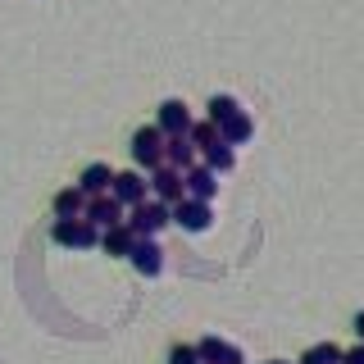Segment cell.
I'll list each match as a JSON object with an SVG mask.
<instances>
[{
	"label": "cell",
	"mask_w": 364,
	"mask_h": 364,
	"mask_svg": "<svg viewBox=\"0 0 364 364\" xmlns=\"http://www.w3.org/2000/svg\"><path fill=\"white\" fill-rule=\"evenodd\" d=\"M128 151H132V164L151 173V168L164 164L168 136H164V128H159V123H146V128H136V132H132V146H128Z\"/></svg>",
	"instance_id": "6da1fadb"
},
{
	"label": "cell",
	"mask_w": 364,
	"mask_h": 364,
	"mask_svg": "<svg viewBox=\"0 0 364 364\" xmlns=\"http://www.w3.org/2000/svg\"><path fill=\"white\" fill-rule=\"evenodd\" d=\"M50 237L60 246H68V250H91V246H100V237H105V228H96L82 214V219H55V228H50Z\"/></svg>",
	"instance_id": "7a4b0ae2"
},
{
	"label": "cell",
	"mask_w": 364,
	"mask_h": 364,
	"mask_svg": "<svg viewBox=\"0 0 364 364\" xmlns=\"http://www.w3.org/2000/svg\"><path fill=\"white\" fill-rule=\"evenodd\" d=\"M132 232L136 237H159L168 223H173V205H164V200H141V205H132Z\"/></svg>",
	"instance_id": "3957f363"
},
{
	"label": "cell",
	"mask_w": 364,
	"mask_h": 364,
	"mask_svg": "<svg viewBox=\"0 0 364 364\" xmlns=\"http://www.w3.org/2000/svg\"><path fill=\"white\" fill-rule=\"evenodd\" d=\"M151 196L164 200V205H178L182 196H187V173H182V168H173V164L164 159L159 168H151Z\"/></svg>",
	"instance_id": "277c9868"
},
{
	"label": "cell",
	"mask_w": 364,
	"mask_h": 364,
	"mask_svg": "<svg viewBox=\"0 0 364 364\" xmlns=\"http://www.w3.org/2000/svg\"><path fill=\"white\" fill-rule=\"evenodd\" d=\"M173 223H178V228H187V232H210V223H214V210H210V200L182 196V200L173 205Z\"/></svg>",
	"instance_id": "5b68a950"
},
{
	"label": "cell",
	"mask_w": 364,
	"mask_h": 364,
	"mask_svg": "<svg viewBox=\"0 0 364 364\" xmlns=\"http://www.w3.org/2000/svg\"><path fill=\"white\" fill-rule=\"evenodd\" d=\"M128 259H132V269L141 273V278H159V273H164V250H159L155 237H136Z\"/></svg>",
	"instance_id": "8992f818"
},
{
	"label": "cell",
	"mask_w": 364,
	"mask_h": 364,
	"mask_svg": "<svg viewBox=\"0 0 364 364\" xmlns=\"http://www.w3.org/2000/svg\"><path fill=\"white\" fill-rule=\"evenodd\" d=\"M109 191L132 210V205H141L146 196H151V178H141V168H128V173H114V187Z\"/></svg>",
	"instance_id": "52a82bcc"
},
{
	"label": "cell",
	"mask_w": 364,
	"mask_h": 364,
	"mask_svg": "<svg viewBox=\"0 0 364 364\" xmlns=\"http://www.w3.org/2000/svg\"><path fill=\"white\" fill-rule=\"evenodd\" d=\"M123 205L114 191H105V196H87V219L96 223V228H114V223H123Z\"/></svg>",
	"instance_id": "ba28073f"
},
{
	"label": "cell",
	"mask_w": 364,
	"mask_h": 364,
	"mask_svg": "<svg viewBox=\"0 0 364 364\" xmlns=\"http://www.w3.org/2000/svg\"><path fill=\"white\" fill-rule=\"evenodd\" d=\"M155 123L164 128V136H187L196 119H191V109L182 105V100H164V105H159V119H155Z\"/></svg>",
	"instance_id": "9c48e42d"
},
{
	"label": "cell",
	"mask_w": 364,
	"mask_h": 364,
	"mask_svg": "<svg viewBox=\"0 0 364 364\" xmlns=\"http://www.w3.org/2000/svg\"><path fill=\"white\" fill-rule=\"evenodd\" d=\"M196 346H200V360L205 364H246V355L232 346V341H223V337H200Z\"/></svg>",
	"instance_id": "30bf717a"
},
{
	"label": "cell",
	"mask_w": 364,
	"mask_h": 364,
	"mask_svg": "<svg viewBox=\"0 0 364 364\" xmlns=\"http://www.w3.org/2000/svg\"><path fill=\"white\" fill-rule=\"evenodd\" d=\"M214 191H219V173H214L210 164H191V168H187V196L214 200Z\"/></svg>",
	"instance_id": "8fae6325"
},
{
	"label": "cell",
	"mask_w": 364,
	"mask_h": 364,
	"mask_svg": "<svg viewBox=\"0 0 364 364\" xmlns=\"http://www.w3.org/2000/svg\"><path fill=\"white\" fill-rule=\"evenodd\" d=\"M100 246H105V255H123V259H128V255H132V246H136V232H132V223L123 219V223L105 228V237H100Z\"/></svg>",
	"instance_id": "7c38bea8"
},
{
	"label": "cell",
	"mask_w": 364,
	"mask_h": 364,
	"mask_svg": "<svg viewBox=\"0 0 364 364\" xmlns=\"http://www.w3.org/2000/svg\"><path fill=\"white\" fill-rule=\"evenodd\" d=\"M77 187H82L87 196H105V191L114 187V168L109 164H87L82 178H77Z\"/></svg>",
	"instance_id": "4fadbf2b"
},
{
	"label": "cell",
	"mask_w": 364,
	"mask_h": 364,
	"mask_svg": "<svg viewBox=\"0 0 364 364\" xmlns=\"http://www.w3.org/2000/svg\"><path fill=\"white\" fill-rule=\"evenodd\" d=\"M87 214V191L82 187H64L55 196V219H82Z\"/></svg>",
	"instance_id": "5bb4252c"
},
{
	"label": "cell",
	"mask_w": 364,
	"mask_h": 364,
	"mask_svg": "<svg viewBox=\"0 0 364 364\" xmlns=\"http://www.w3.org/2000/svg\"><path fill=\"white\" fill-rule=\"evenodd\" d=\"M164 159L173 168H182V173H187L191 164H196V141H191V136H168V151H164Z\"/></svg>",
	"instance_id": "9a60e30c"
},
{
	"label": "cell",
	"mask_w": 364,
	"mask_h": 364,
	"mask_svg": "<svg viewBox=\"0 0 364 364\" xmlns=\"http://www.w3.org/2000/svg\"><path fill=\"white\" fill-rule=\"evenodd\" d=\"M219 128H223V141H232V146H246L250 136H255V123H250L246 109H237L228 123H219Z\"/></svg>",
	"instance_id": "2e32d148"
},
{
	"label": "cell",
	"mask_w": 364,
	"mask_h": 364,
	"mask_svg": "<svg viewBox=\"0 0 364 364\" xmlns=\"http://www.w3.org/2000/svg\"><path fill=\"white\" fill-rule=\"evenodd\" d=\"M205 155V164L214 168V173H232V164H237V146L232 141H214L210 151H200Z\"/></svg>",
	"instance_id": "e0dca14e"
},
{
	"label": "cell",
	"mask_w": 364,
	"mask_h": 364,
	"mask_svg": "<svg viewBox=\"0 0 364 364\" xmlns=\"http://www.w3.org/2000/svg\"><path fill=\"white\" fill-rule=\"evenodd\" d=\"M191 141H196V151H210V146L214 141H223V128H219V123H214V119H200V123H191Z\"/></svg>",
	"instance_id": "ac0fdd59"
},
{
	"label": "cell",
	"mask_w": 364,
	"mask_h": 364,
	"mask_svg": "<svg viewBox=\"0 0 364 364\" xmlns=\"http://www.w3.org/2000/svg\"><path fill=\"white\" fill-rule=\"evenodd\" d=\"M341 355H346L341 346H333V341H318V346H310L296 364H341Z\"/></svg>",
	"instance_id": "d6986e66"
},
{
	"label": "cell",
	"mask_w": 364,
	"mask_h": 364,
	"mask_svg": "<svg viewBox=\"0 0 364 364\" xmlns=\"http://www.w3.org/2000/svg\"><path fill=\"white\" fill-rule=\"evenodd\" d=\"M237 109H242V100H237V96H214V100H210V119H214V123H228Z\"/></svg>",
	"instance_id": "ffe728a7"
},
{
	"label": "cell",
	"mask_w": 364,
	"mask_h": 364,
	"mask_svg": "<svg viewBox=\"0 0 364 364\" xmlns=\"http://www.w3.org/2000/svg\"><path fill=\"white\" fill-rule=\"evenodd\" d=\"M168 364H205L200 346H173V350H168Z\"/></svg>",
	"instance_id": "44dd1931"
},
{
	"label": "cell",
	"mask_w": 364,
	"mask_h": 364,
	"mask_svg": "<svg viewBox=\"0 0 364 364\" xmlns=\"http://www.w3.org/2000/svg\"><path fill=\"white\" fill-rule=\"evenodd\" d=\"M341 364H364V346H355V350H346V355H341Z\"/></svg>",
	"instance_id": "7402d4cb"
},
{
	"label": "cell",
	"mask_w": 364,
	"mask_h": 364,
	"mask_svg": "<svg viewBox=\"0 0 364 364\" xmlns=\"http://www.w3.org/2000/svg\"><path fill=\"white\" fill-rule=\"evenodd\" d=\"M355 333H360V341H364V310L355 314Z\"/></svg>",
	"instance_id": "603a6c76"
},
{
	"label": "cell",
	"mask_w": 364,
	"mask_h": 364,
	"mask_svg": "<svg viewBox=\"0 0 364 364\" xmlns=\"http://www.w3.org/2000/svg\"><path fill=\"white\" fill-rule=\"evenodd\" d=\"M273 364H287V360H273Z\"/></svg>",
	"instance_id": "cb8c5ba5"
}]
</instances>
